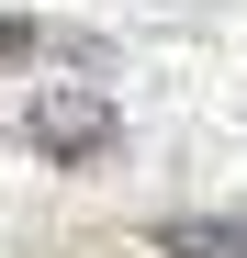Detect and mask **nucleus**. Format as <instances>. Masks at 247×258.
I'll return each mask as SVG.
<instances>
[{"label": "nucleus", "instance_id": "obj_3", "mask_svg": "<svg viewBox=\"0 0 247 258\" xmlns=\"http://www.w3.org/2000/svg\"><path fill=\"white\" fill-rule=\"evenodd\" d=\"M0 56H68V68H101L112 45H101V34H79V23H0Z\"/></svg>", "mask_w": 247, "mask_h": 258}, {"label": "nucleus", "instance_id": "obj_1", "mask_svg": "<svg viewBox=\"0 0 247 258\" xmlns=\"http://www.w3.org/2000/svg\"><path fill=\"white\" fill-rule=\"evenodd\" d=\"M23 146L56 157V168H90V157L124 146V112H112L101 90H79V79H68V90H34V101H23Z\"/></svg>", "mask_w": 247, "mask_h": 258}, {"label": "nucleus", "instance_id": "obj_2", "mask_svg": "<svg viewBox=\"0 0 247 258\" xmlns=\"http://www.w3.org/2000/svg\"><path fill=\"white\" fill-rule=\"evenodd\" d=\"M146 247L157 258H247V213H169Z\"/></svg>", "mask_w": 247, "mask_h": 258}]
</instances>
